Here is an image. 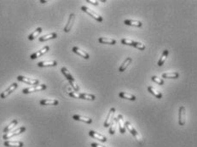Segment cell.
Instances as JSON below:
<instances>
[{"label":"cell","instance_id":"26","mask_svg":"<svg viewBox=\"0 0 197 147\" xmlns=\"http://www.w3.org/2000/svg\"><path fill=\"white\" fill-rule=\"evenodd\" d=\"M98 41L100 44H112L114 45L116 44V41L114 39L112 38H99Z\"/></svg>","mask_w":197,"mask_h":147},{"label":"cell","instance_id":"31","mask_svg":"<svg viewBox=\"0 0 197 147\" xmlns=\"http://www.w3.org/2000/svg\"><path fill=\"white\" fill-rule=\"evenodd\" d=\"M81 99H87V100H95V96L89 94H85V93H80Z\"/></svg>","mask_w":197,"mask_h":147},{"label":"cell","instance_id":"15","mask_svg":"<svg viewBox=\"0 0 197 147\" xmlns=\"http://www.w3.org/2000/svg\"><path fill=\"white\" fill-rule=\"evenodd\" d=\"M4 145L6 147H23L24 145V144L21 141H9V140H6Z\"/></svg>","mask_w":197,"mask_h":147},{"label":"cell","instance_id":"13","mask_svg":"<svg viewBox=\"0 0 197 147\" xmlns=\"http://www.w3.org/2000/svg\"><path fill=\"white\" fill-rule=\"evenodd\" d=\"M74 20H75V15L70 14L69 19H68V23L66 24L65 27H64V32H68L72 29V27H73Z\"/></svg>","mask_w":197,"mask_h":147},{"label":"cell","instance_id":"1","mask_svg":"<svg viewBox=\"0 0 197 147\" xmlns=\"http://www.w3.org/2000/svg\"><path fill=\"white\" fill-rule=\"evenodd\" d=\"M61 71H62V74L65 76L66 78L68 79V81L69 82L70 84L72 85L73 89L75 90V92H78V91H79V89H80L79 85L77 84L76 82H75V80H74V78H73V77H72V75L70 74V72L68 71V69L66 68V67H62Z\"/></svg>","mask_w":197,"mask_h":147},{"label":"cell","instance_id":"11","mask_svg":"<svg viewBox=\"0 0 197 147\" xmlns=\"http://www.w3.org/2000/svg\"><path fill=\"white\" fill-rule=\"evenodd\" d=\"M49 49H50V47H49V46H45V47L42 48V49H40V50H38V51L35 52L33 54H32L30 58H31L32 60H35V59L38 58V57H40V56H42L43 55H45L46 52H48Z\"/></svg>","mask_w":197,"mask_h":147},{"label":"cell","instance_id":"35","mask_svg":"<svg viewBox=\"0 0 197 147\" xmlns=\"http://www.w3.org/2000/svg\"><path fill=\"white\" fill-rule=\"evenodd\" d=\"M90 146L91 147H105L103 145H101L99 144H97V143H91L90 144Z\"/></svg>","mask_w":197,"mask_h":147},{"label":"cell","instance_id":"16","mask_svg":"<svg viewBox=\"0 0 197 147\" xmlns=\"http://www.w3.org/2000/svg\"><path fill=\"white\" fill-rule=\"evenodd\" d=\"M118 123H119V128H120V132L121 133H125V121L123 118V116L121 114H119L117 116Z\"/></svg>","mask_w":197,"mask_h":147},{"label":"cell","instance_id":"12","mask_svg":"<svg viewBox=\"0 0 197 147\" xmlns=\"http://www.w3.org/2000/svg\"><path fill=\"white\" fill-rule=\"evenodd\" d=\"M89 135L90 137H92L93 139L98 140L101 142H106L107 141V138L104 136V135H103V134H101L99 133H97L95 131H92V130H90V132H89Z\"/></svg>","mask_w":197,"mask_h":147},{"label":"cell","instance_id":"4","mask_svg":"<svg viewBox=\"0 0 197 147\" xmlns=\"http://www.w3.org/2000/svg\"><path fill=\"white\" fill-rule=\"evenodd\" d=\"M25 131H26V128H25L24 126L21 127V128H17V129H15V131H13V132H9V133H4V135H3V139L6 140H10V139L13 138V137L21 134V133H24Z\"/></svg>","mask_w":197,"mask_h":147},{"label":"cell","instance_id":"19","mask_svg":"<svg viewBox=\"0 0 197 147\" xmlns=\"http://www.w3.org/2000/svg\"><path fill=\"white\" fill-rule=\"evenodd\" d=\"M55 65H57V62L55 61H41L38 63V66L39 67H48V66H55Z\"/></svg>","mask_w":197,"mask_h":147},{"label":"cell","instance_id":"23","mask_svg":"<svg viewBox=\"0 0 197 147\" xmlns=\"http://www.w3.org/2000/svg\"><path fill=\"white\" fill-rule=\"evenodd\" d=\"M179 77L178 72H166V73H163L162 78H171V79H176Z\"/></svg>","mask_w":197,"mask_h":147},{"label":"cell","instance_id":"33","mask_svg":"<svg viewBox=\"0 0 197 147\" xmlns=\"http://www.w3.org/2000/svg\"><path fill=\"white\" fill-rule=\"evenodd\" d=\"M69 95L73 98H75V99H81V95H80V93L79 92H69Z\"/></svg>","mask_w":197,"mask_h":147},{"label":"cell","instance_id":"34","mask_svg":"<svg viewBox=\"0 0 197 147\" xmlns=\"http://www.w3.org/2000/svg\"><path fill=\"white\" fill-rule=\"evenodd\" d=\"M87 3L93 4V5H98V1H94V0H86Z\"/></svg>","mask_w":197,"mask_h":147},{"label":"cell","instance_id":"32","mask_svg":"<svg viewBox=\"0 0 197 147\" xmlns=\"http://www.w3.org/2000/svg\"><path fill=\"white\" fill-rule=\"evenodd\" d=\"M151 80H152L153 82H156V83H158L160 85H163L164 84V81H163L161 78H159L158 77H155V76H153L152 78H151Z\"/></svg>","mask_w":197,"mask_h":147},{"label":"cell","instance_id":"28","mask_svg":"<svg viewBox=\"0 0 197 147\" xmlns=\"http://www.w3.org/2000/svg\"><path fill=\"white\" fill-rule=\"evenodd\" d=\"M17 123H18L17 120H15V119L13 120V121H12V122H11V123H10L9 125H8V126H6L5 128H4V133H9V132H10V131H11V130L12 129V128H13L15 126H16V125H17Z\"/></svg>","mask_w":197,"mask_h":147},{"label":"cell","instance_id":"7","mask_svg":"<svg viewBox=\"0 0 197 147\" xmlns=\"http://www.w3.org/2000/svg\"><path fill=\"white\" fill-rule=\"evenodd\" d=\"M17 80L20 81V82L28 83L29 85H38L39 83V81L38 79L29 78H27V77H24V76H18Z\"/></svg>","mask_w":197,"mask_h":147},{"label":"cell","instance_id":"8","mask_svg":"<svg viewBox=\"0 0 197 147\" xmlns=\"http://www.w3.org/2000/svg\"><path fill=\"white\" fill-rule=\"evenodd\" d=\"M186 121V111L185 107L183 106L179 107V113H178V123L181 126H183L185 124Z\"/></svg>","mask_w":197,"mask_h":147},{"label":"cell","instance_id":"30","mask_svg":"<svg viewBox=\"0 0 197 147\" xmlns=\"http://www.w3.org/2000/svg\"><path fill=\"white\" fill-rule=\"evenodd\" d=\"M117 123H118V118H114L113 119V122L111 123L110 128H109V133L110 134H114L115 133V129H116V126H117Z\"/></svg>","mask_w":197,"mask_h":147},{"label":"cell","instance_id":"10","mask_svg":"<svg viewBox=\"0 0 197 147\" xmlns=\"http://www.w3.org/2000/svg\"><path fill=\"white\" fill-rule=\"evenodd\" d=\"M114 112H115V108H111L110 111H109V112L107 114V116L106 120H105V122H104V124L103 126L104 128H108V127L110 126L111 123L113 122V119H114Z\"/></svg>","mask_w":197,"mask_h":147},{"label":"cell","instance_id":"27","mask_svg":"<svg viewBox=\"0 0 197 147\" xmlns=\"http://www.w3.org/2000/svg\"><path fill=\"white\" fill-rule=\"evenodd\" d=\"M148 90H149V92L150 93V94H154V95L155 96L156 98H158V99H161V97H162L161 93L159 92V91H157L154 87L149 86V87H148Z\"/></svg>","mask_w":197,"mask_h":147},{"label":"cell","instance_id":"2","mask_svg":"<svg viewBox=\"0 0 197 147\" xmlns=\"http://www.w3.org/2000/svg\"><path fill=\"white\" fill-rule=\"evenodd\" d=\"M125 128H127L128 131L131 133V135H133V136L135 137L136 140H137V141H138V142L142 145V142H143V141H142V138L141 137V135L137 132V130L135 129V128L131 125V123H130V122H128V121L127 122H125Z\"/></svg>","mask_w":197,"mask_h":147},{"label":"cell","instance_id":"22","mask_svg":"<svg viewBox=\"0 0 197 147\" xmlns=\"http://www.w3.org/2000/svg\"><path fill=\"white\" fill-rule=\"evenodd\" d=\"M124 23L127 26H133L137 27H141L142 26V23L139 21H132V20H125Z\"/></svg>","mask_w":197,"mask_h":147},{"label":"cell","instance_id":"29","mask_svg":"<svg viewBox=\"0 0 197 147\" xmlns=\"http://www.w3.org/2000/svg\"><path fill=\"white\" fill-rule=\"evenodd\" d=\"M42 32V28L41 27H38L36 30H35L33 32H32L31 34L28 36V39L29 40H33L35 39V38H37L38 35L40 34Z\"/></svg>","mask_w":197,"mask_h":147},{"label":"cell","instance_id":"3","mask_svg":"<svg viewBox=\"0 0 197 147\" xmlns=\"http://www.w3.org/2000/svg\"><path fill=\"white\" fill-rule=\"evenodd\" d=\"M121 44H125V45H130V46H133V47L138 48V49H140V50H144V49H145V45L142 44V43L133 41V40L128 39V38H123V39L121 40Z\"/></svg>","mask_w":197,"mask_h":147},{"label":"cell","instance_id":"25","mask_svg":"<svg viewBox=\"0 0 197 147\" xmlns=\"http://www.w3.org/2000/svg\"><path fill=\"white\" fill-rule=\"evenodd\" d=\"M119 96H120V98H122V99H129V100H132V101L136 100L135 96L132 95V94H128V93L120 92Z\"/></svg>","mask_w":197,"mask_h":147},{"label":"cell","instance_id":"18","mask_svg":"<svg viewBox=\"0 0 197 147\" xmlns=\"http://www.w3.org/2000/svg\"><path fill=\"white\" fill-rule=\"evenodd\" d=\"M73 52H74L75 54L79 55L80 56H81V57H83V58L85 59V60H88V59L90 58V55H88L86 52L81 50V49L78 48V47H73Z\"/></svg>","mask_w":197,"mask_h":147},{"label":"cell","instance_id":"17","mask_svg":"<svg viewBox=\"0 0 197 147\" xmlns=\"http://www.w3.org/2000/svg\"><path fill=\"white\" fill-rule=\"evenodd\" d=\"M73 119L75 120V121H80V122H84V123H88V124L92 123V119H90V117H87V116H80V115H74V116H73Z\"/></svg>","mask_w":197,"mask_h":147},{"label":"cell","instance_id":"24","mask_svg":"<svg viewBox=\"0 0 197 147\" xmlns=\"http://www.w3.org/2000/svg\"><path fill=\"white\" fill-rule=\"evenodd\" d=\"M168 55H169V51H168L167 49H166V50H164V51H163L162 55H161V56H160V59L159 61H158V65H159V66H162L163 64H164L165 61H166V58H167Z\"/></svg>","mask_w":197,"mask_h":147},{"label":"cell","instance_id":"21","mask_svg":"<svg viewBox=\"0 0 197 147\" xmlns=\"http://www.w3.org/2000/svg\"><path fill=\"white\" fill-rule=\"evenodd\" d=\"M57 38V34L55 32H52V33H50V34L45 35L41 38H38L39 42H45L48 41V40H50V39H55V38Z\"/></svg>","mask_w":197,"mask_h":147},{"label":"cell","instance_id":"20","mask_svg":"<svg viewBox=\"0 0 197 147\" xmlns=\"http://www.w3.org/2000/svg\"><path fill=\"white\" fill-rule=\"evenodd\" d=\"M131 61H132V59L131 58V57H128V58H126L125 60V61L123 62V64L120 66V68H119V71L120 72H125V70H126V68H127L128 66H129V65L131 64Z\"/></svg>","mask_w":197,"mask_h":147},{"label":"cell","instance_id":"14","mask_svg":"<svg viewBox=\"0 0 197 147\" xmlns=\"http://www.w3.org/2000/svg\"><path fill=\"white\" fill-rule=\"evenodd\" d=\"M42 106H56L58 105V100L54 99H44L40 100Z\"/></svg>","mask_w":197,"mask_h":147},{"label":"cell","instance_id":"5","mask_svg":"<svg viewBox=\"0 0 197 147\" xmlns=\"http://www.w3.org/2000/svg\"><path fill=\"white\" fill-rule=\"evenodd\" d=\"M47 88V86L45 84H38V85H34L33 87H30V88H27V89H24L22 90V93L27 94H30V93L33 92H38V91H42V90H45Z\"/></svg>","mask_w":197,"mask_h":147},{"label":"cell","instance_id":"6","mask_svg":"<svg viewBox=\"0 0 197 147\" xmlns=\"http://www.w3.org/2000/svg\"><path fill=\"white\" fill-rule=\"evenodd\" d=\"M81 10H82L84 12L87 13V14L89 15L90 16H91V17L93 18V19H95L96 21L101 22V21H103V17H102L101 15H99L98 14H97V13H96V12H94L93 10H90L89 8L85 7V6H82V7H81Z\"/></svg>","mask_w":197,"mask_h":147},{"label":"cell","instance_id":"9","mask_svg":"<svg viewBox=\"0 0 197 147\" xmlns=\"http://www.w3.org/2000/svg\"><path fill=\"white\" fill-rule=\"evenodd\" d=\"M17 87H18L17 83H15V82L12 83V84H11V85L7 89H6V90H4V92L1 93V94H0V98H1V99H5L6 97H8V96L11 94V93L17 89Z\"/></svg>","mask_w":197,"mask_h":147}]
</instances>
